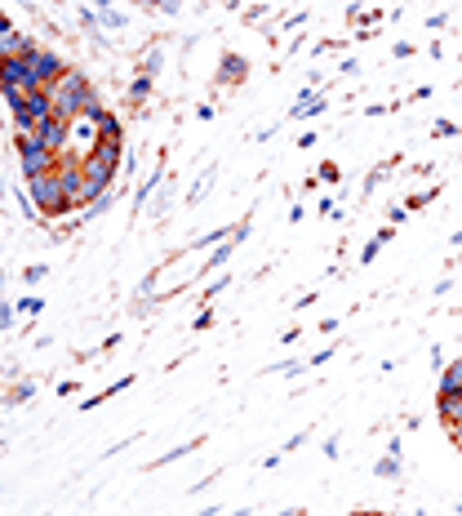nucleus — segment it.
Segmentation results:
<instances>
[{
	"mask_svg": "<svg viewBox=\"0 0 462 516\" xmlns=\"http://www.w3.org/2000/svg\"><path fill=\"white\" fill-rule=\"evenodd\" d=\"M45 94H50L53 111H58V116H67V120H76V116H94V111H99L90 81H85V76H76V72H62Z\"/></svg>",
	"mask_w": 462,
	"mask_h": 516,
	"instance_id": "1",
	"label": "nucleus"
},
{
	"mask_svg": "<svg viewBox=\"0 0 462 516\" xmlns=\"http://www.w3.org/2000/svg\"><path fill=\"white\" fill-rule=\"evenodd\" d=\"M9 103H14V116H18V134L27 139V134H36L41 125H45V116H50V94L45 90H27V94H9Z\"/></svg>",
	"mask_w": 462,
	"mask_h": 516,
	"instance_id": "2",
	"label": "nucleus"
},
{
	"mask_svg": "<svg viewBox=\"0 0 462 516\" xmlns=\"http://www.w3.org/2000/svg\"><path fill=\"white\" fill-rule=\"evenodd\" d=\"M27 183H32V201L41 205V214H62V209H67L58 169H53V174H36V178H27Z\"/></svg>",
	"mask_w": 462,
	"mask_h": 516,
	"instance_id": "3",
	"label": "nucleus"
},
{
	"mask_svg": "<svg viewBox=\"0 0 462 516\" xmlns=\"http://www.w3.org/2000/svg\"><path fill=\"white\" fill-rule=\"evenodd\" d=\"M23 169H27V178L53 174V169H58V152H50L36 134H27V139H23Z\"/></svg>",
	"mask_w": 462,
	"mask_h": 516,
	"instance_id": "4",
	"label": "nucleus"
},
{
	"mask_svg": "<svg viewBox=\"0 0 462 516\" xmlns=\"http://www.w3.org/2000/svg\"><path fill=\"white\" fill-rule=\"evenodd\" d=\"M58 183H62L67 209H71V205H85V201L94 196V187H90V178H85V169H80V165H58Z\"/></svg>",
	"mask_w": 462,
	"mask_h": 516,
	"instance_id": "5",
	"label": "nucleus"
},
{
	"mask_svg": "<svg viewBox=\"0 0 462 516\" xmlns=\"http://www.w3.org/2000/svg\"><path fill=\"white\" fill-rule=\"evenodd\" d=\"M23 62H27V76H32V85H36V90H50L53 81L62 76V62H58L53 53H45V50H27Z\"/></svg>",
	"mask_w": 462,
	"mask_h": 516,
	"instance_id": "6",
	"label": "nucleus"
},
{
	"mask_svg": "<svg viewBox=\"0 0 462 516\" xmlns=\"http://www.w3.org/2000/svg\"><path fill=\"white\" fill-rule=\"evenodd\" d=\"M36 139H41L50 152H67V139H71V120H67V116H58V111H50V116H45V125L36 129Z\"/></svg>",
	"mask_w": 462,
	"mask_h": 516,
	"instance_id": "7",
	"label": "nucleus"
},
{
	"mask_svg": "<svg viewBox=\"0 0 462 516\" xmlns=\"http://www.w3.org/2000/svg\"><path fill=\"white\" fill-rule=\"evenodd\" d=\"M27 50H32V45H27L18 32H9V27L0 32V62H18V58H27Z\"/></svg>",
	"mask_w": 462,
	"mask_h": 516,
	"instance_id": "8",
	"label": "nucleus"
},
{
	"mask_svg": "<svg viewBox=\"0 0 462 516\" xmlns=\"http://www.w3.org/2000/svg\"><path fill=\"white\" fill-rule=\"evenodd\" d=\"M440 397H462V361L445 369V378H440Z\"/></svg>",
	"mask_w": 462,
	"mask_h": 516,
	"instance_id": "9",
	"label": "nucleus"
},
{
	"mask_svg": "<svg viewBox=\"0 0 462 516\" xmlns=\"http://www.w3.org/2000/svg\"><path fill=\"white\" fill-rule=\"evenodd\" d=\"M440 418L449 427H462V397H440Z\"/></svg>",
	"mask_w": 462,
	"mask_h": 516,
	"instance_id": "10",
	"label": "nucleus"
},
{
	"mask_svg": "<svg viewBox=\"0 0 462 516\" xmlns=\"http://www.w3.org/2000/svg\"><path fill=\"white\" fill-rule=\"evenodd\" d=\"M454 441H458V445H462V427H454Z\"/></svg>",
	"mask_w": 462,
	"mask_h": 516,
	"instance_id": "11",
	"label": "nucleus"
}]
</instances>
